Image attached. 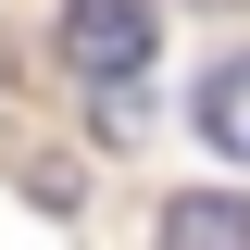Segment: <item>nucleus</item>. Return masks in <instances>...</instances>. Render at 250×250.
Masks as SVG:
<instances>
[{"instance_id": "nucleus-1", "label": "nucleus", "mask_w": 250, "mask_h": 250, "mask_svg": "<svg viewBox=\"0 0 250 250\" xmlns=\"http://www.w3.org/2000/svg\"><path fill=\"white\" fill-rule=\"evenodd\" d=\"M150 38H163V0H62V62L88 88H138Z\"/></svg>"}, {"instance_id": "nucleus-2", "label": "nucleus", "mask_w": 250, "mask_h": 250, "mask_svg": "<svg viewBox=\"0 0 250 250\" xmlns=\"http://www.w3.org/2000/svg\"><path fill=\"white\" fill-rule=\"evenodd\" d=\"M188 113H200V138H213V150H225V163L250 175V50H238V62H213Z\"/></svg>"}, {"instance_id": "nucleus-3", "label": "nucleus", "mask_w": 250, "mask_h": 250, "mask_svg": "<svg viewBox=\"0 0 250 250\" xmlns=\"http://www.w3.org/2000/svg\"><path fill=\"white\" fill-rule=\"evenodd\" d=\"M163 250H250V200H225V188H188L175 213H163Z\"/></svg>"}, {"instance_id": "nucleus-4", "label": "nucleus", "mask_w": 250, "mask_h": 250, "mask_svg": "<svg viewBox=\"0 0 250 250\" xmlns=\"http://www.w3.org/2000/svg\"><path fill=\"white\" fill-rule=\"evenodd\" d=\"M88 125L138 150V138H150V88H88Z\"/></svg>"}]
</instances>
